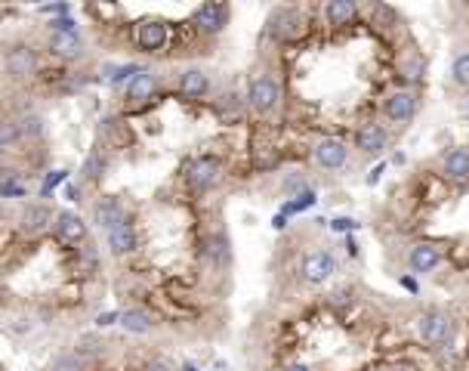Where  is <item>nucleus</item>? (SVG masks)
Returning a JSON list of instances; mask_svg holds the SVG:
<instances>
[{
  "label": "nucleus",
  "mask_w": 469,
  "mask_h": 371,
  "mask_svg": "<svg viewBox=\"0 0 469 371\" xmlns=\"http://www.w3.org/2000/svg\"><path fill=\"white\" fill-rule=\"evenodd\" d=\"M417 331H420V337H423L426 344H444V340H451V334H454V322H451V315L432 309V313L420 315Z\"/></svg>",
  "instance_id": "obj_1"
},
{
  "label": "nucleus",
  "mask_w": 469,
  "mask_h": 371,
  "mask_svg": "<svg viewBox=\"0 0 469 371\" xmlns=\"http://www.w3.org/2000/svg\"><path fill=\"white\" fill-rule=\"evenodd\" d=\"M247 99H250V108H256V112H272V108L278 105V99H281L278 81H275V77L260 74L253 84H250Z\"/></svg>",
  "instance_id": "obj_2"
},
{
  "label": "nucleus",
  "mask_w": 469,
  "mask_h": 371,
  "mask_svg": "<svg viewBox=\"0 0 469 371\" xmlns=\"http://www.w3.org/2000/svg\"><path fill=\"white\" fill-rule=\"evenodd\" d=\"M4 68L6 74L13 77V81H25L37 72V56L34 50H28V46H10L4 56Z\"/></svg>",
  "instance_id": "obj_3"
},
{
  "label": "nucleus",
  "mask_w": 469,
  "mask_h": 371,
  "mask_svg": "<svg viewBox=\"0 0 469 371\" xmlns=\"http://www.w3.org/2000/svg\"><path fill=\"white\" fill-rule=\"evenodd\" d=\"M333 273H337V260H333L331 251H312L309 257L303 260V278H306L309 285H322Z\"/></svg>",
  "instance_id": "obj_4"
},
{
  "label": "nucleus",
  "mask_w": 469,
  "mask_h": 371,
  "mask_svg": "<svg viewBox=\"0 0 469 371\" xmlns=\"http://www.w3.org/2000/svg\"><path fill=\"white\" fill-rule=\"evenodd\" d=\"M154 90H158V74H154V72H139V74H133L127 81L124 99H127L130 108H139V105H145L148 99L154 96Z\"/></svg>",
  "instance_id": "obj_5"
},
{
  "label": "nucleus",
  "mask_w": 469,
  "mask_h": 371,
  "mask_svg": "<svg viewBox=\"0 0 469 371\" xmlns=\"http://www.w3.org/2000/svg\"><path fill=\"white\" fill-rule=\"evenodd\" d=\"M93 223L105 232H114V229L127 226V211H124V204L117 198H103L93 207Z\"/></svg>",
  "instance_id": "obj_6"
},
{
  "label": "nucleus",
  "mask_w": 469,
  "mask_h": 371,
  "mask_svg": "<svg viewBox=\"0 0 469 371\" xmlns=\"http://www.w3.org/2000/svg\"><path fill=\"white\" fill-rule=\"evenodd\" d=\"M269 34L278 41H291L303 34V15L296 10H275L269 19Z\"/></svg>",
  "instance_id": "obj_7"
},
{
  "label": "nucleus",
  "mask_w": 469,
  "mask_h": 371,
  "mask_svg": "<svg viewBox=\"0 0 469 371\" xmlns=\"http://www.w3.org/2000/svg\"><path fill=\"white\" fill-rule=\"evenodd\" d=\"M383 112H386V118L395 121V124L411 121L414 115H417V96H414L411 90H398V93H392V96L386 99Z\"/></svg>",
  "instance_id": "obj_8"
},
{
  "label": "nucleus",
  "mask_w": 469,
  "mask_h": 371,
  "mask_svg": "<svg viewBox=\"0 0 469 371\" xmlns=\"http://www.w3.org/2000/svg\"><path fill=\"white\" fill-rule=\"evenodd\" d=\"M53 226H56V235L65 245H81L84 238H87V223H84L77 214H72V211L56 214V223H53Z\"/></svg>",
  "instance_id": "obj_9"
},
{
  "label": "nucleus",
  "mask_w": 469,
  "mask_h": 371,
  "mask_svg": "<svg viewBox=\"0 0 469 371\" xmlns=\"http://www.w3.org/2000/svg\"><path fill=\"white\" fill-rule=\"evenodd\" d=\"M346 155H349V149L343 139H322V143L315 145V161L324 170H340L346 164Z\"/></svg>",
  "instance_id": "obj_10"
},
{
  "label": "nucleus",
  "mask_w": 469,
  "mask_h": 371,
  "mask_svg": "<svg viewBox=\"0 0 469 371\" xmlns=\"http://www.w3.org/2000/svg\"><path fill=\"white\" fill-rule=\"evenodd\" d=\"M225 22H229V10H225L223 4H201L198 10H194V25L201 31H207V34L223 31Z\"/></svg>",
  "instance_id": "obj_11"
},
{
  "label": "nucleus",
  "mask_w": 469,
  "mask_h": 371,
  "mask_svg": "<svg viewBox=\"0 0 469 371\" xmlns=\"http://www.w3.org/2000/svg\"><path fill=\"white\" fill-rule=\"evenodd\" d=\"M210 90V74L201 72V68H189L183 77H179V93L185 99H204Z\"/></svg>",
  "instance_id": "obj_12"
},
{
  "label": "nucleus",
  "mask_w": 469,
  "mask_h": 371,
  "mask_svg": "<svg viewBox=\"0 0 469 371\" xmlns=\"http://www.w3.org/2000/svg\"><path fill=\"white\" fill-rule=\"evenodd\" d=\"M439 260H442V254L435 245H417V247H411V254H408V266L420 275L432 273V269L439 266Z\"/></svg>",
  "instance_id": "obj_13"
},
{
  "label": "nucleus",
  "mask_w": 469,
  "mask_h": 371,
  "mask_svg": "<svg viewBox=\"0 0 469 371\" xmlns=\"http://www.w3.org/2000/svg\"><path fill=\"white\" fill-rule=\"evenodd\" d=\"M442 174L454 183H466L469 180V149H454V152L444 155Z\"/></svg>",
  "instance_id": "obj_14"
},
{
  "label": "nucleus",
  "mask_w": 469,
  "mask_h": 371,
  "mask_svg": "<svg viewBox=\"0 0 469 371\" xmlns=\"http://www.w3.org/2000/svg\"><path fill=\"white\" fill-rule=\"evenodd\" d=\"M216 180H220V161L201 158L189 167V183L194 186V189H207V186H213Z\"/></svg>",
  "instance_id": "obj_15"
},
{
  "label": "nucleus",
  "mask_w": 469,
  "mask_h": 371,
  "mask_svg": "<svg viewBox=\"0 0 469 371\" xmlns=\"http://www.w3.org/2000/svg\"><path fill=\"white\" fill-rule=\"evenodd\" d=\"M355 145L364 155H380L383 149H386V130H383L380 124H364L355 136Z\"/></svg>",
  "instance_id": "obj_16"
},
{
  "label": "nucleus",
  "mask_w": 469,
  "mask_h": 371,
  "mask_svg": "<svg viewBox=\"0 0 469 371\" xmlns=\"http://www.w3.org/2000/svg\"><path fill=\"white\" fill-rule=\"evenodd\" d=\"M53 56L59 59H77L84 53V41L81 34H50V41H46Z\"/></svg>",
  "instance_id": "obj_17"
},
{
  "label": "nucleus",
  "mask_w": 469,
  "mask_h": 371,
  "mask_svg": "<svg viewBox=\"0 0 469 371\" xmlns=\"http://www.w3.org/2000/svg\"><path fill=\"white\" fill-rule=\"evenodd\" d=\"M136 41L143 50H161L164 44H167V28L161 25V22H154V19H148L139 25L136 31Z\"/></svg>",
  "instance_id": "obj_18"
},
{
  "label": "nucleus",
  "mask_w": 469,
  "mask_h": 371,
  "mask_svg": "<svg viewBox=\"0 0 469 371\" xmlns=\"http://www.w3.org/2000/svg\"><path fill=\"white\" fill-rule=\"evenodd\" d=\"M50 223H53V211L46 204H28L25 211H22V229L31 232V235H34V232H44Z\"/></svg>",
  "instance_id": "obj_19"
},
{
  "label": "nucleus",
  "mask_w": 469,
  "mask_h": 371,
  "mask_svg": "<svg viewBox=\"0 0 469 371\" xmlns=\"http://www.w3.org/2000/svg\"><path fill=\"white\" fill-rule=\"evenodd\" d=\"M108 247H112V254H130L133 247H136V232H133V226L127 223V226H121V229H114V232H108Z\"/></svg>",
  "instance_id": "obj_20"
},
{
  "label": "nucleus",
  "mask_w": 469,
  "mask_h": 371,
  "mask_svg": "<svg viewBox=\"0 0 469 371\" xmlns=\"http://www.w3.org/2000/svg\"><path fill=\"white\" fill-rule=\"evenodd\" d=\"M324 15L331 19V25H349L352 19H355V4L352 0H331V4L324 6Z\"/></svg>",
  "instance_id": "obj_21"
},
{
  "label": "nucleus",
  "mask_w": 469,
  "mask_h": 371,
  "mask_svg": "<svg viewBox=\"0 0 469 371\" xmlns=\"http://www.w3.org/2000/svg\"><path fill=\"white\" fill-rule=\"evenodd\" d=\"M121 325H124V331L145 334V331H152V315L143 313V309H127V313L121 315Z\"/></svg>",
  "instance_id": "obj_22"
},
{
  "label": "nucleus",
  "mask_w": 469,
  "mask_h": 371,
  "mask_svg": "<svg viewBox=\"0 0 469 371\" xmlns=\"http://www.w3.org/2000/svg\"><path fill=\"white\" fill-rule=\"evenodd\" d=\"M19 139H22L19 121H4V130H0V143H4V149H15Z\"/></svg>",
  "instance_id": "obj_23"
},
{
  "label": "nucleus",
  "mask_w": 469,
  "mask_h": 371,
  "mask_svg": "<svg viewBox=\"0 0 469 371\" xmlns=\"http://www.w3.org/2000/svg\"><path fill=\"white\" fill-rule=\"evenodd\" d=\"M371 22H374V25H380V28H392L395 25V13L389 10L386 4H374L371 6Z\"/></svg>",
  "instance_id": "obj_24"
},
{
  "label": "nucleus",
  "mask_w": 469,
  "mask_h": 371,
  "mask_svg": "<svg viewBox=\"0 0 469 371\" xmlns=\"http://www.w3.org/2000/svg\"><path fill=\"white\" fill-rule=\"evenodd\" d=\"M451 74H454V84H460V87H469V53H460V56L454 59Z\"/></svg>",
  "instance_id": "obj_25"
},
{
  "label": "nucleus",
  "mask_w": 469,
  "mask_h": 371,
  "mask_svg": "<svg viewBox=\"0 0 469 371\" xmlns=\"http://www.w3.org/2000/svg\"><path fill=\"white\" fill-rule=\"evenodd\" d=\"M6 331H10L13 337H25L34 331V319H28V315H19V319H10L6 322Z\"/></svg>",
  "instance_id": "obj_26"
},
{
  "label": "nucleus",
  "mask_w": 469,
  "mask_h": 371,
  "mask_svg": "<svg viewBox=\"0 0 469 371\" xmlns=\"http://www.w3.org/2000/svg\"><path fill=\"white\" fill-rule=\"evenodd\" d=\"M19 127H22V136H44V121L37 118V115H28V118H22L19 121Z\"/></svg>",
  "instance_id": "obj_27"
},
{
  "label": "nucleus",
  "mask_w": 469,
  "mask_h": 371,
  "mask_svg": "<svg viewBox=\"0 0 469 371\" xmlns=\"http://www.w3.org/2000/svg\"><path fill=\"white\" fill-rule=\"evenodd\" d=\"M103 170H105V161L99 158V155H90L87 164H84V174H87V180H103Z\"/></svg>",
  "instance_id": "obj_28"
},
{
  "label": "nucleus",
  "mask_w": 469,
  "mask_h": 371,
  "mask_svg": "<svg viewBox=\"0 0 469 371\" xmlns=\"http://www.w3.org/2000/svg\"><path fill=\"white\" fill-rule=\"evenodd\" d=\"M402 72H404V77L417 81V77H423V62H420V59H408V62H402Z\"/></svg>",
  "instance_id": "obj_29"
},
{
  "label": "nucleus",
  "mask_w": 469,
  "mask_h": 371,
  "mask_svg": "<svg viewBox=\"0 0 469 371\" xmlns=\"http://www.w3.org/2000/svg\"><path fill=\"white\" fill-rule=\"evenodd\" d=\"M145 371H173V365H170V362H164V359H152L145 365Z\"/></svg>",
  "instance_id": "obj_30"
},
{
  "label": "nucleus",
  "mask_w": 469,
  "mask_h": 371,
  "mask_svg": "<svg viewBox=\"0 0 469 371\" xmlns=\"http://www.w3.org/2000/svg\"><path fill=\"white\" fill-rule=\"evenodd\" d=\"M287 371H309V368H306V365H291Z\"/></svg>",
  "instance_id": "obj_31"
},
{
  "label": "nucleus",
  "mask_w": 469,
  "mask_h": 371,
  "mask_svg": "<svg viewBox=\"0 0 469 371\" xmlns=\"http://www.w3.org/2000/svg\"><path fill=\"white\" fill-rule=\"evenodd\" d=\"M466 108H469V103H466Z\"/></svg>",
  "instance_id": "obj_32"
}]
</instances>
